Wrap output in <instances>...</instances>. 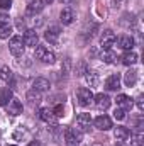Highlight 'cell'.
Wrapping results in <instances>:
<instances>
[{
  "label": "cell",
  "mask_w": 144,
  "mask_h": 146,
  "mask_svg": "<svg viewBox=\"0 0 144 146\" xmlns=\"http://www.w3.org/2000/svg\"><path fill=\"white\" fill-rule=\"evenodd\" d=\"M36 58L42 63H48V65L54 63V60H56V56L51 49H48L46 46H39V44L36 46Z\"/></svg>",
  "instance_id": "cell-1"
},
{
  "label": "cell",
  "mask_w": 144,
  "mask_h": 146,
  "mask_svg": "<svg viewBox=\"0 0 144 146\" xmlns=\"http://www.w3.org/2000/svg\"><path fill=\"white\" fill-rule=\"evenodd\" d=\"M24 46L26 44H24V41H22L20 36H14V37H10V41H9V49H10V53L14 56H22Z\"/></svg>",
  "instance_id": "cell-2"
},
{
  "label": "cell",
  "mask_w": 144,
  "mask_h": 146,
  "mask_svg": "<svg viewBox=\"0 0 144 146\" xmlns=\"http://www.w3.org/2000/svg\"><path fill=\"white\" fill-rule=\"evenodd\" d=\"M76 99H78V104H80L81 107H87V106H90V102L93 100V94H92L90 88L81 87V88H78V92H76Z\"/></svg>",
  "instance_id": "cell-3"
},
{
  "label": "cell",
  "mask_w": 144,
  "mask_h": 146,
  "mask_svg": "<svg viewBox=\"0 0 144 146\" xmlns=\"http://www.w3.org/2000/svg\"><path fill=\"white\" fill-rule=\"evenodd\" d=\"M65 141L70 146H78L81 143V133L75 127H68L65 131Z\"/></svg>",
  "instance_id": "cell-4"
},
{
  "label": "cell",
  "mask_w": 144,
  "mask_h": 146,
  "mask_svg": "<svg viewBox=\"0 0 144 146\" xmlns=\"http://www.w3.org/2000/svg\"><path fill=\"white\" fill-rule=\"evenodd\" d=\"M90 126H92V117H90V114L83 112V114H80V115L76 117V127H78L80 133L90 131Z\"/></svg>",
  "instance_id": "cell-5"
},
{
  "label": "cell",
  "mask_w": 144,
  "mask_h": 146,
  "mask_svg": "<svg viewBox=\"0 0 144 146\" xmlns=\"http://www.w3.org/2000/svg\"><path fill=\"white\" fill-rule=\"evenodd\" d=\"M115 34H114V31H110V29H107V31H104L102 33V36H100V46L107 51V49H110L112 46H114V42H115Z\"/></svg>",
  "instance_id": "cell-6"
},
{
  "label": "cell",
  "mask_w": 144,
  "mask_h": 146,
  "mask_svg": "<svg viewBox=\"0 0 144 146\" xmlns=\"http://www.w3.org/2000/svg\"><path fill=\"white\" fill-rule=\"evenodd\" d=\"M22 41H24V44H26V46L36 48L37 42H39V36H37V33L34 31V29H27V31L24 33V37H22Z\"/></svg>",
  "instance_id": "cell-7"
},
{
  "label": "cell",
  "mask_w": 144,
  "mask_h": 146,
  "mask_svg": "<svg viewBox=\"0 0 144 146\" xmlns=\"http://www.w3.org/2000/svg\"><path fill=\"white\" fill-rule=\"evenodd\" d=\"M93 100H95V107L98 110H107L110 107V97L105 94H98V95H93Z\"/></svg>",
  "instance_id": "cell-8"
},
{
  "label": "cell",
  "mask_w": 144,
  "mask_h": 146,
  "mask_svg": "<svg viewBox=\"0 0 144 146\" xmlns=\"http://www.w3.org/2000/svg\"><path fill=\"white\" fill-rule=\"evenodd\" d=\"M93 124H95V127L100 129V131H108V129L112 127V119H110L108 115H98Z\"/></svg>",
  "instance_id": "cell-9"
},
{
  "label": "cell",
  "mask_w": 144,
  "mask_h": 146,
  "mask_svg": "<svg viewBox=\"0 0 144 146\" xmlns=\"http://www.w3.org/2000/svg\"><path fill=\"white\" fill-rule=\"evenodd\" d=\"M39 117L48 124H56L58 122V117L53 114V109H49V107H44V109L39 110Z\"/></svg>",
  "instance_id": "cell-10"
},
{
  "label": "cell",
  "mask_w": 144,
  "mask_h": 146,
  "mask_svg": "<svg viewBox=\"0 0 144 146\" xmlns=\"http://www.w3.org/2000/svg\"><path fill=\"white\" fill-rule=\"evenodd\" d=\"M7 112L10 114V115H19V114H22V104H20V100H17V99H10L9 100V104H7Z\"/></svg>",
  "instance_id": "cell-11"
},
{
  "label": "cell",
  "mask_w": 144,
  "mask_h": 146,
  "mask_svg": "<svg viewBox=\"0 0 144 146\" xmlns=\"http://www.w3.org/2000/svg\"><path fill=\"white\" fill-rule=\"evenodd\" d=\"M115 102H117V107H120V109H124V110H131L132 109V99L127 97V95H124V94L117 95Z\"/></svg>",
  "instance_id": "cell-12"
},
{
  "label": "cell",
  "mask_w": 144,
  "mask_h": 146,
  "mask_svg": "<svg viewBox=\"0 0 144 146\" xmlns=\"http://www.w3.org/2000/svg\"><path fill=\"white\" fill-rule=\"evenodd\" d=\"M44 37H46V41H49L51 44H56V42H58V39H59V27H58V26L49 27V29L46 31Z\"/></svg>",
  "instance_id": "cell-13"
},
{
  "label": "cell",
  "mask_w": 144,
  "mask_h": 146,
  "mask_svg": "<svg viewBox=\"0 0 144 146\" xmlns=\"http://www.w3.org/2000/svg\"><path fill=\"white\" fill-rule=\"evenodd\" d=\"M59 19H61V22L63 24H71L73 21H75V12H73V9L70 7H66V9H63L61 10V14H59Z\"/></svg>",
  "instance_id": "cell-14"
},
{
  "label": "cell",
  "mask_w": 144,
  "mask_h": 146,
  "mask_svg": "<svg viewBox=\"0 0 144 146\" xmlns=\"http://www.w3.org/2000/svg\"><path fill=\"white\" fill-rule=\"evenodd\" d=\"M129 129L126 127V126H117L115 129H114V136H115V139L117 141H126L127 138H129Z\"/></svg>",
  "instance_id": "cell-15"
},
{
  "label": "cell",
  "mask_w": 144,
  "mask_h": 146,
  "mask_svg": "<svg viewBox=\"0 0 144 146\" xmlns=\"http://www.w3.org/2000/svg\"><path fill=\"white\" fill-rule=\"evenodd\" d=\"M120 87V76L119 75H110L105 80V88L107 90H117Z\"/></svg>",
  "instance_id": "cell-16"
},
{
  "label": "cell",
  "mask_w": 144,
  "mask_h": 146,
  "mask_svg": "<svg viewBox=\"0 0 144 146\" xmlns=\"http://www.w3.org/2000/svg\"><path fill=\"white\" fill-rule=\"evenodd\" d=\"M85 82L90 85V88L92 87H97L98 85V73L93 72V70H87L85 72Z\"/></svg>",
  "instance_id": "cell-17"
},
{
  "label": "cell",
  "mask_w": 144,
  "mask_h": 146,
  "mask_svg": "<svg viewBox=\"0 0 144 146\" xmlns=\"http://www.w3.org/2000/svg\"><path fill=\"white\" fill-rule=\"evenodd\" d=\"M49 80H46V78H36L34 80V90L37 92H48L49 90Z\"/></svg>",
  "instance_id": "cell-18"
},
{
  "label": "cell",
  "mask_w": 144,
  "mask_h": 146,
  "mask_svg": "<svg viewBox=\"0 0 144 146\" xmlns=\"http://www.w3.org/2000/svg\"><path fill=\"white\" fill-rule=\"evenodd\" d=\"M10 99H12V90L9 87H2L0 88V106H7Z\"/></svg>",
  "instance_id": "cell-19"
},
{
  "label": "cell",
  "mask_w": 144,
  "mask_h": 146,
  "mask_svg": "<svg viewBox=\"0 0 144 146\" xmlns=\"http://www.w3.org/2000/svg\"><path fill=\"white\" fill-rule=\"evenodd\" d=\"M26 99L29 100V104L31 106H37L39 102H41V92H37V90H29L27 92V95H26Z\"/></svg>",
  "instance_id": "cell-20"
},
{
  "label": "cell",
  "mask_w": 144,
  "mask_h": 146,
  "mask_svg": "<svg viewBox=\"0 0 144 146\" xmlns=\"http://www.w3.org/2000/svg\"><path fill=\"white\" fill-rule=\"evenodd\" d=\"M124 82H126L127 87L136 85V82H137V72H136V70H129V72L124 75Z\"/></svg>",
  "instance_id": "cell-21"
},
{
  "label": "cell",
  "mask_w": 144,
  "mask_h": 146,
  "mask_svg": "<svg viewBox=\"0 0 144 146\" xmlns=\"http://www.w3.org/2000/svg\"><path fill=\"white\" fill-rule=\"evenodd\" d=\"M137 61V54L134 53V51H127L124 56H122V63L126 65V66H131V65H134Z\"/></svg>",
  "instance_id": "cell-22"
},
{
  "label": "cell",
  "mask_w": 144,
  "mask_h": 146,
  "mask_svg": "<svg viewBox=\"0 0 144 146\" xmlns=\"http://www.w3.org/2000/svg\"><path fill=\"white\" fill-rule=\"evenodd\" d=\"M41 10H42V3H41V2H31V3L27 5L26 14H27V15H36Z\"/></svg>",
  "instance_id": "cell-23"
},
{
  "label": "cell",
  "mask_w": 144,
  "mask_h": 146,
  "mask_svg": "<svg viewBox=\"0 0 144 146\" xmlns=\"http://www.w3.org/2000/svg\"><path fill=\"white\" fill-rule=\"evenodd\" d=\"M119 46H120L122 49H126V51H131V49H132V46H134V39H132L131 36L120 37V41H119Z\"/></svg>",
  "instance_id": "cell-24"
},
{
  "label": "cell",
  "mask_w": 144,
  "mask_h": 146,
  "mask_svg": "<svg viewBox=\"0 0 144 146\" xmlns=\"http://www.w3.org/2000/svg\"><path fill=\"white\" fill-rule=\"evenodd\" d=\"M10 34H12L10 24H2V26H0V39H9Z\"/></svg>",
  "instance_id": "cell-25"
},
{
  "label": "cell",
  "mask_w": 144,
  "mask_h": 146,
  "mask_svg": "<svg viewBox=\"0 0 144 146\" xmlns=\"http://www.w3.org/2000/svg\"><path fill=\"white\" fill-rule=\"evenodd\" d=\"M0 78H2L3 82H10V80H12V70H10L9 66H2V68H0Z\"/></svg>",
  "instance_id": "cell-26"
},
{
  "label": "cell",
  "mask_w": 144,
  "mask_h": 146,
  "mask_svg": "<svg viewBox=\"0 0 144 146\" xmlns=\"http://www.w3.org/2000/svg\"><path fill=\"white\" fill-rule=\"evenodd\" d=\"M144 145V134L143 133H137L132 136V146H143Z\"/></svg>",
  "instance_id": "cell-27"
},
{
  "label": "cell",
  "mask_w": 144,
  "mask_h": 146,
  "mask_svg": "<svg viewBox=\"0 0 144 146\" xmlns=\"http://www.w3.org/2000/svg\"><path fill=\"white\" fill-rule=\"evenodd\" d=\"M102 60H104L105 63H114V60H115V54H114L110 49H107V51L102 54Z\"/></svg>",
  "instance_id": "cell-28"
},
{
  "label": "cell",
  "mask_w": 144,
  "mask_h": 146,
  "mask_svg": "<svg viewBox=\"0 0 144 146\" xmlns=\"http://www.w3.org/2000/svg\"><path fill=\"white\" fill-rule=\"evenodd\" d=\"M53 114L59 119L63 114H65V107H63V104H58V106H54V109H53Z\"/></svg>",
  "instance_id": "cell-29"
},
{
  "label": "cell",
  "mask_w": 144,
  "mask_h": 146,
  "mask_svg": "<svg viewBox=\"0 0 144 146\" xmlns=\"http://www.w3.org/2000/svg\"><path fill=\"white\" fill-rule=\"evenodd\" d=\"M114 117H115V119H119V121L126 119V110L120 109V107H117V109L114 110Z\"/></svg>",
  "instance_id": "cell-30"
},
{
  "label": "cell",
  "mask_w": 144,
  "mask_h": 146,
  "mask_svg": "<svg viewBox=\"0 0 144 146\" xmlns=\"http://www.w3.org/2000/svg\"><path fill=\"white\" fill-rule=\"evenodd\" d=\"M12 0H0V9H10Z\"/></svg>",
  "instance_id": "cell-31"
},
{
  "label": "cell",
  "mask_w": 144,
  "mask_h": 146,
  "mask_svg": "<svg viewBox=\"0 0 144 146\" xmlns=\"http://www.w3.org/2000/svg\"><path fill=\"white\" fill-rule=\"evenodd\" d=\"M137 109H139V110L144 109V97H143V95H139V97H137Z\"/></svg>",
  "instance_id": "cell-32"
},
{
  "label": "cell",
  "mask_w": 144,
  "mask_h": 146,
  "mask_svg": "<svg viewBox=\"0 0 144 146\" xmlns=\"http://www.w3.org/2000/svg\"><path fill=\"white\" fill-rule=\"evenodd\" d=\"M2 24H9V15L7 14H0V26Z\"/></svg>",
  "instance_id": "cell-33"
},
{
  "label": "cell",
  "mask_w": 144,
  "mask_h": 146,
  "mask_svg": "<svg viewBox=\"0 0 144 146\" xmlns=\"http://www.w3.org/2000/svg\"><path fill=\"white\" fill-rule=\"evenodd\" d=\"M114 2V5L115 7H122V5H126L127 3V0H112Z\"/></svg>",
  "instance_id": "cell-34"
},
{
  "label": "cell",
  "mask_w": 144,
  "mask_h": 146,
  "mask_svg": "<svg viewBox=\"0 0 144 146\" xmlns=\"http://www.w3.org/2000/svg\"><path fill=\"white\" fill-rule=\"evenodd\" d=\"M17 27H19V29H24V21L17 19Z\"/></svg>",
  "instance_id": "cell-35"
},
{
  "label": "cell",
  "mask_w": 144,
  "mask_h": 146,
  "mask_svg": "<svg viewBox=\"0 0 144 146\" xmlns=\"http://www.w3.org/2000/svg\"><path fill=\"white\" fill-rule=\"evenodd\" d=\"M27 146H41V143H39V141H31Z\"/></svg>",
  "instance_id": "cell-36"
},
{
  "label": "cell",
  "mask_w": 144,
  "mask_h": 146,
  "mask_svg": "<svg viewBox=\"0 0 144 146\" xmlns=\"http://www.w3.org/2000/svg\"><path fill=\"white\" fill-rule=\"evenodd\" d=\"M41 3H48V5H51V3H53V0H41Z\"/></svg>",
  "instance_id": "cell-37"
},
{
  "label": "cell",
  "mask_w": 144,
  "mask_h": 146,
  "mask_svg": "<svg viewBox=\"0 0 144 146\" xmlns=\"http://www.w3.org/2000/svg\"><path fill=\"white\" fill-rule=\"evenodd\" d=\"M59 2H61V3H70L71 0H59Z\"/></svg>",
  "instance_id": "cell-38"
},
{
  "label": "cell",
  "mask_w": 144,
  "mask_h": 146,
  "mask_svg": "<svg viewBox=\"0 0 144 146\" xmlns=\"http://www.w3.org/2000/svg\"><path fill=\"white\" fill-rule=\"evenodd\" d=\"M93 146H104V145H100V143H95V145H93Z\"/></svg>",
  "instance_id": "cell-39"
},
{
  "label": "cell",
  "mask_w": 144,
  "mask_h": 146,
  "mask_svg": "<svg viewBox=\"0 0 144 146\" xmlns=\"http://www.w3.org/2000/svg\"><path fill=\"white\" fill-rule=\"evenodd\" d=\"M10 146H14V145H10Z\"/></svg>",
  "instance_id": "cell-40"
}]
</instances>
